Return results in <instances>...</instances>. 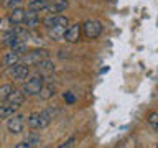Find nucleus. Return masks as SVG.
<instances>
[{
	"mask_svg": "<svg viewBox=\"0 0 158 148\" xmlns=\"http://www.w3.org/2000/svg\"><path fill=\"white\" fill-rule=\"evenodd\" d=\"M48 58V51L46 49H33V51H28L27 54H23L20 58V61L27 66H38L40 61Z\"/></svg>",
	"mask_w": 158,
	"mask_h": 148,
	"instance_id": "f257e3e1",
	"label": "nucleus"
},
{
	"mask_svg": "<svg viewBox=\"0 0 158 148\" xmlns=\"http://www.w3.org/2000/svg\"><path fill=\"white\" fill-rule=\"evenodd\" d=\"M44 86V81H43V76L40 74V76H33L30 77L27 82H25L23 86V92L28 94V96H36V94L41 92V89Z\"/></svg>",
	"mask_w": 158,
	"mask_h": 148,
	"instance_id": "f03ea898",
	"label": "nucleus"
},
{
	"mask_svg": "<svg viewBox=\"0 0 158 148\" xmlns=\"http://www.w3.org/2000/svg\"><path fill=\"white\" fill-rule=\"evenodd\" d=\"M82 30H84L86 38L96 39L99 35L102 33V25H101V22H97V20H87V22L82 25Z\"/></svg>",
	"mask_w": 158,
	"mask_h": 148,
	"instance_id": "7ed1b4c3",
	"label": "nucleus"
},
{
	"mask_svg": "<svg viewBox=\"0 0 158 148\" xmlns=\"http://www.w3.org/2000/svg\"><path fill=\"white\" fill-rule=\"evenodd\" d=\"M69 20L68 17H63V15H48L46 18L43 20V25L46 28H53V27H68Z\"/></svg>",
	"mask_w": 158,
	"mask_h": 148,
	"instance_id": "20e7f679",
	"label": "nucleus"
},
{
	"mask_svg": "<svg viewBox=\"0 0 158 148\" xmlns=\"http://www.w3.org/2000/svg\"><path fill=\"white\" fill-rule=\"evenodd\" d=\"M23 115H13L8 118L7 122V128L10 133H22L23 132V125H25V120H23Z\"/></svg>",
	"mask_w": 158,
	"mask_h": 148,
	"instance_id": "39448f33",
	"label": "nucleus"
},
{
	"mask_svg": "<svg viewBox=\"0 0 158 148\" xmlns=\"http://www.w3.org/2000/svg\"><path fill=\"white\" fill-rule=\"evenodd\" d=\"M81 28H82V25H79V23L71 25V27L66 30V33H64V38H63V39H66L68 43H76V41H79V38H81Z\"/></svg>",
	"mask_w": 158,
	"mask_h": 148,
	"instance_id": "423d86ee",
	"label": "nucleus"
},
{
	"mask_svg": "<svg viewBox=\"0 0 158 148\" xmlns=\"http://www.w3.org/2000/svg\"><path fill=\"white\" fill-rule=\"evenodd\" d=\"M12 76H13V79H17V81H25V79L30 76V69H28L27 64L18 63V64H15V66H12Z\"/></svg>",
	"mask_w": 158,
	"mask_h": 148,
	"instance_id": "0eeeda50",
	"label": "nucleus"
},
{
	"mask_svg": "<svg viewBox=\"0 0 158 148\" xmlns=\"http://www.w3.org/2000/svg\"><path fill=\"white\" fill-rule=\"evenodd\" d=\"M56 113H58V110H53V109H46V110L40 112L38 113V115H40V128L48 127L49 123L53 122V118L56 117Z\"/></svg>",
	"mask_w": 158,
	"mask_h": 148,
	"instance_id": "6e6552de",
	"label": "nucleus"
},
{
	"mask_svg": "<svg viewBox=\"0 0 158 148\" xmlns=\"http://www.w3.org/2000/svg\"><path fill=\"white\" fill-rule=\"evenodd\" d=\"M66 8H68V0H53V2L48 3V7H46L49 15H58V13L64 12Z\"/></svg>",
	"mask_w": 158,
	"mask_h": 148,
	"instance_id": "1a4fd4ad",
	"label": "nucleus"
},
{
	"mask_svg": "<svg viewBox=\"0 0 158 148\" xmlns=\"http://www.w3.org/2000/svg\"><path fill=\"white\" fill-rule=\"evenodd\" d=\"M5 102L22 107V104L25 102V92H23V91H18V89H13V91L10 92V96L7 97V101H5Z\"/></svg>",
	"mask_w": 158,
	"mask_h": 148,
	"instance_id": "9d476101",
	"label": "nucleus"
},
{
	"mask_svg": "<svg viewBox=\"0 0 158 148\" xmlns=\"http://www.w3.org/2000/svg\"><path fill=\"white\" fill-rule=\"evenodd\" d=\"M40 15L38 12H33V10H28L27 13H25V25H27V28H36L40 25Z\"/></svg>",
	"mask_w": 158,
	"mask_h": 148,
	"instance_id": "9b49d317",
	"label": "nucleus"
},
{
	"mask_svg": "<svg viewBox=\"0 0 158 148\" xmlns=\"http://www.w3.org/2000/svg\"><path fill=\"white\" fill-rule=\"evenodd\" d=\"M18 105H13V104H8V102H5L0 105V118H10V117H13L15 115V112L18 110Z\"/></svg>",
	"mask_w": 158,
	"mask_h": 148,
	"instance_id": "f8f14e48",
	"label": "nucleus"
},
{
	"mask_svg": "<svg viewBox=\"0 0 158 148\" xmlns=\"http://www.w3.org/2000/svg\"><path fill=\"white\" fill-rule=\"evenodd\" d=\"M25 13H27V10H23V8H13V10H10V20H12V23L13 25H22L25 22Z\"/></svg>",
	"mask_w": 158,
	"mask_h": 148,
	"instance_id": "ddd939ff",
	"label": "nucleus"
},
{
	"mask_svg": "<svg viewBox=\"0 0 158 148\" xmlns=\"http://www.w3.org/2000/svg\"><path fill=\"white\" fill-rule=\"evenodd\" d=\"M20 58H22L20 54H17L15 51H10V53H7V54L2 58V64H3V66L12 68V66H15V64L20 63Z\"/></svg>",
	"mask_w": 158,
	"mask_h": 148,
	"instance_id": "4468645a",
	"label": "nucleus"
},
{
	"mask_svg": "<svg viewBox=\"0 0 158 148\" xmlns=\"http://www.w3.org/2000/svg\"><path fill=\"white\" fill-rule=\"evenodd\" d=\"M46 7H48L46 0H31V2H28V10H33V12L46 10Z\"/></svg>",
	"mask_w": 158,
	"mask_h": 148,
	"instance_id": "2eb2a0df",
	"label": "nucleus"
},
{
	"mask_svg": "<svg viewBox=\"0 0 158 148\" xmlns=\"http://www.w3.org/2000/svg\"><path fill=\"white\" fill-rule=\"evenodd\" d=\"M49 30V36L53 39H61L64 38V33H66V27H53V28H48Z\"/></svg>",
	"mask_w": 158,
	"mask_h": 148,
	"instance_id": "dca6fc26",
	"label": "nucleus"
},
{
	"mask_svg": "<svg viewBox=\"0 0 158 148\" xmlns=\"http://www.w3.org/2000/svg\"><path fill=\"white\" fill-rule=\"evenodd\" d=\"M54 94H56V87L54 86H43L41 92H40V97L44 99V101H48V99H51Z\"/></svg>",
	"mask_w": 158,
	"mask_h": 148,
	"instance_id": "f3484780",
	"label": "nucleus"
},
{
	"mask_svg": "<svg viewBox=\"0 0 158 148\" xmlns=\"http://www.w3.org/2000/svg\"><path fill=\"white\" fill-rule=\"evenodd\" d=\"M12 30H13V23H12V20H10V17L0 18V31L7 33V31H12Z\"/></svg>",
	"mask_w": 158,
	"mask_h": 148,
	"instance_id": "a211bd4d",
	"label": "nucleus"
},
{
	"mask_svg": "<svg viewBox=\"0 0 158 148\" xmlns=\"http://www.w3.org/2000/svg\"><path fill=\"white\" fill-rule=\"evenodd\" d=\"M27 123L30 125V128H33V130H40V115H38V112L31 113V115L27 118Z\"/></svg>",
	"mask_w": 158,
	"mask_h": 148,
	"instance_id": "6ab92c4d",
	"label": "nucleus"
},
{
	"mask_svg": "<svg viewBox=\"0 0 158 148\" xmlns=\"http://www.w3.org/2000/svg\"><path fill=\"white\" fill-rule=\"evenodd\" d=\"M147 122H148V125H150L153 130H155L158 133V112H152V113H148V118H147Z\"/></svg>",
	"mask_w": 158,
	"mask_h": 148,
	"instance_id": "aec40b11",
	"label": "nucleus"
},
{
	"mask_svg": "<svg viewBox=\"0 0 158 148\" xmlns=\"http://www.w3.org/2000/svg\"><path fill=\"white\" fill-rule=\"evenodd\" d=\"M38 69H40V71H43V72H49V71H53V69H54V64L51 61H48V59H43V61L38 63Z\"/></svg>",
	"mask_w": 158,
	"mask_h": 148,
	"instance_id": "412c9836",
	"label": "nucleus"
},
{
	"mask_svg": "<svg viewBox=\"0 0 158 148\" xmlns=\"http://www.w3.org/2000/svg\"><path fill=\"white\" fill-rule=\"evenodd\" d=\"M13 91V87L10 84H3L0 86V101H7V97L10 96V92Z\"/></svg>",
	"mask_w": 158,
	"mask_h": 148,
	"instance_id": "4be33fe9",
	"label": "nucleus"
},
{
	"mask_svg": "<svg viewBox=\"0 0 158 148\" xmlns=\"http://www.w3.org/2000/svg\"><path fill=\"white\" fill-rule=\"evenodd\" d=\"M25 140H27L30 145H31V148H33V146H36V145H40V137L36 135V133H30V135L25 138Z\"/></svg>",
	"mask_w": 158,
	"mask_h": 148,
	"instance_id": "5701e85b",
	"label": "nucleus"
},
{
	"mask_svg": "<svg viewBox=\"0 0 158 148\" xmlns=\"http://www.w3.org/2000/svg\"><path fill=\"white\" fill-rule=\"evenodd\" d=\"M20 3H22V0H5V7H7V8H10V10L17 8Z\"/></svg>",
	"mask_w": 158,
	"mask_h": 148,
	"instance_id": "b1692460",
	"label": "nucleus"
},
{
	"mask_svg": "<svg viewBox=\"0 0 158 148\" xmlns=\"http://www.w3.org/2000/svg\"><path fill=\"white\" fill-rule=\"evenodd\" d=\"M63 99H64V102H66V104H74V102H76V97H74L73 92H66L63 96Z\"/></svg>",
	"mask_w": 158,
	"mask_h": 148,
	"instance_id": "393cba45",
	"label": "nucleus"
},
{
	"mask_svg": "<svg viewBox=\"0 0 158 148\" xmlns=\"http://www.w3.org/2000/svg\"><path fill=\"white\" fill-rule=\"evenodd\" d=\"M73 143H74V137L68 138L66 142H63V143H61V145H59L58 148H71V146H73Z\"/></svg>",
	"mask_w": 158,
	"mask_h": 148,
	"instance_id": "a878e982",
	"label": "nucleus"
},
{
	"mask_svg": "<svg viewBox=\"0 0 158 148\" xmlns=\"http://www.w3.org/2000/svg\"><path fill=\"white\" fill-rule=\"evenodd\" d=\"M15 148H31V145H30L27 140H23V142L17 143V145H15Z\"/></svg>",
	"mask_w": 158,
	"mask_h": 148,
	"instance_id": "bb28decb",
	"label": "nucleus"
},
{
	"mask_svg": "<svg viewBox=\"0 0 158 148\" xmlns=\"http://www.w3.org/2000/svg\"><path fill=\"white\" fill-rule=\"evenodd\" d=\"M156 148H158V143H156Z\"/></svg>",
	"mask_w": 158,
	"mask_h": 148,
	"instance_id": "cd10ccee",
	"label": "nucleus"
},
{
	"mask_svg": "<svg viewBox=\"0 0 158 148\" xmlns=\"http://www.w3.org/2000/svg\"><path fill=\"white\" fill-rule=\"evenodd\" d=\"M28 2H31V0H28Z\"/></svg>",
	"mask_w": 158,
	"mask_h": 148,
	"instance_id": "c85d7f7f",
	"label": "nucleus"
}]
</instances>
